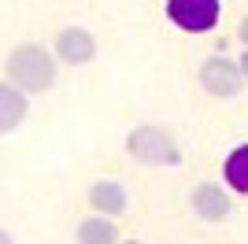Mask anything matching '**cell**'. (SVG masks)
<instances>
[{
  "label": "cell",
  "mask_w": 248,
  "mask_h": 244,
  "mask_svg": "<svg viewBox=\"0 0 248 244\" xmlns=\"http://www.w3.org/2000/svg\"><path fill=\"white\" fill-rule=\"evenodd\" d=\"M4 78L15 81V85L26 89V92H45L60 78V60H56L52 48L37 45V41H26V45H15V48L8 52Z\"/></svg>",
  "instance_id": "obj_1"
},
{
  "label": "cell",
  "mask_w": 248,
  "mask_h": 244,
  "mask_svg": "<svg viewBox=\"0 0 248 244\" xmlns=\"http://www.w3.org/2000/svg\"><path fill=\"white\" fill-rule=\"evenodd\" d=\"M126 155L141 167H182V144L163 126H137L126 133Z\"/></svg>",
  "instance_id": "obj_2"
},
{
  "label": "cell",
  "mask_w": 248,
  "mask_h": 244,
  "mask_svg": "<svg viewBox=\"0 0 248 244\" xmlns=\"http://www.w3.org/2000/svg\"><path fill=\"white\" fill-rule=\"evenodd\" d=\"M197 78H200V89H204L207 96H215V100H233V96L245 92L248 71H245V63H237V60H230V56L218 52V56H207V60L200 63Z\"/></svg>",
  "instance_id": "obj_3"
},
{
  "label": "cell",
  "mask_w": 248,
  "mask_h": 244,
  "mask_svg": "<svg viewBox=\"0 0 248 244\" xmlns=\"http://www.w3.org/2000/svg\"><path fill=\"white\" fill-rule=\"evenodd\" d=\"M167 19L186 33H207L222 19L218 0H167Z\"/></svg>",
  "instance_id": "obj_4"
},
{
  "label": "cell",
  "mask_w": 248,
  "mask_h": 244,
  "mask_svg": "<svg viewBox=\"0 0 248 244\" xmlns=\"http://www.w3.org/2000/svg\"><path fill=\"white\" fill-rule=\"evenodd\" d=\"M189 207L197 218L204 222L218 226L226 222L230 214H233V200H230V185H218V182H197L189 189Z\"/></svg>",
  "instance_id": "obj_5"
},
{
  "label": "cell",
  "mask_w": 248,
  "mask_h": 244,
  "mask_svg": "<svg viewBox=\"0 0 248 244\" xmlns=\"http://www.w3.org/2000/svg\"><path fill=\"white\" fill-rule=\"evenodd\" d=\"M52 52H56V60L67 63V67H85V63L96 60V37H93V30H85V26H63V30L52 37Z\"/></svg>",
  "instance_id": "obj_6"
},
{
  "label": "cell",
  "mask_w": 248,
  "mask_h": 244,
  "mask_svg": "<svg viewBox=\"0 0 248 244\" xmlns=\"http://www.w3.org/2000/svg\"><path fill=\"white\" fill-rule=\"evenodd\" d=\"M85 203L93 214H108V218H123L130 211V189L115 178H96L85 189Z\"/></svg>",
  "instance_id": "obj_7"
},
{
  "label": "cell",
  "mask_w": 248,
  "mask_h": 244,
  "mask_svg": "<svg viewBox=\"0 0 248 244\" xmlns=\"http://www.w3.org/2000/svg\"><path fill=\"white\" fill-rule=\"evenodd\" d=\"M30 92L19 89L15 81H0V133L8 137V133H15L22 126V119H26V111H30V100H26Z\"/></svg>",
  "instance_id": "obj_8"
},
{
  "label": "cell",
  "mask_w": 248,
  "mask_h": 244,
  "mask_svg": "<svg viewBox=\"0 0 248 244\" xmlns=\"http://www.w3.org/2000/svg\"><path fill=\"white\" fill-rule=\"evenodd\" d=\"M74 241L78 244H119V222L108 214H85L82 222L74 226Z\"/></svg>",
  "instance_id": "obj_9"
},
{
  "label": "cell",
  "mask_w": 248,
  "mask_h": 244,
  "mask_svg": "<svg viewBox=\"0 0 248 244\" xmlns=\"http://www.w3.org/2000/svg\"><path fill=\"white\" fill-rule=\"evenodd\" d=\"M222 182L233 189V193L248 196V144H237L233 152L222 163Z\"/></svg>",
  "instance_id": "obj_10"
},
{
  "label": "cell",
  "mask_w": 248,
  "mask_h": 244,
  "mask_svg": "<svg viewBox=\"0 0 248 244\" xmlns=\"http://www.w3.org/2000/svg\"><path fill=\"white\" fill-rule=\"evenodd\" d=\"M237 41L245 45V52H248V15H245V19L237 22Z\"/></svg>",
  "instance_id": "obj_11"
},
{
  "label": "cell",
  "mask_w": 248,
  "mask_h": 244,
  "mask_svg": "<svg viewBox=\"0 0 248 244\" xmlns=\"http://www.w3.org/2000/svg\"><path fill=\"white\" fill-rule=\"evenodd\" d=\"M0 244H15V241H11V229H8V226L0 229Z\"/></svg>",
  "instance_id": "obj_12"
},
{
  "label": "cell",
  "mask_w": 248,
  "mask_h": 244,
  "mask_svg": "<svg viewBox=\"0 0 248 244\" xmlns=\"http://www.w3.org/2000/svg\"><path fill=\"white\" fill-rule=\"evenodd\" d=\"M119 244H145V241H137V237H126V241H119Z\"/></svg>",
  "instance_id": "obj_13"
}]
</instances>
